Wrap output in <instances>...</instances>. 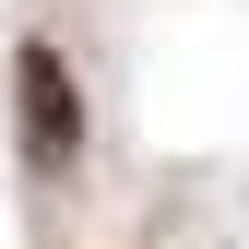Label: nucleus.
<instances>
[{"label":"nucleus","mask_w":249,"mask_h":249,"mask_svg":"<svg viewBox=\"0 0 249 249\" xmlns=\"http://www.w3.org/2000/svg\"><path fill=\"white\" fill-rule=\"evenodd\" d=\"M12 142L36 178H71L83 166V83L71 59H59V36H24L12 48Z\"/></svg>","instance_id":"obj_1"}]
</instances>
